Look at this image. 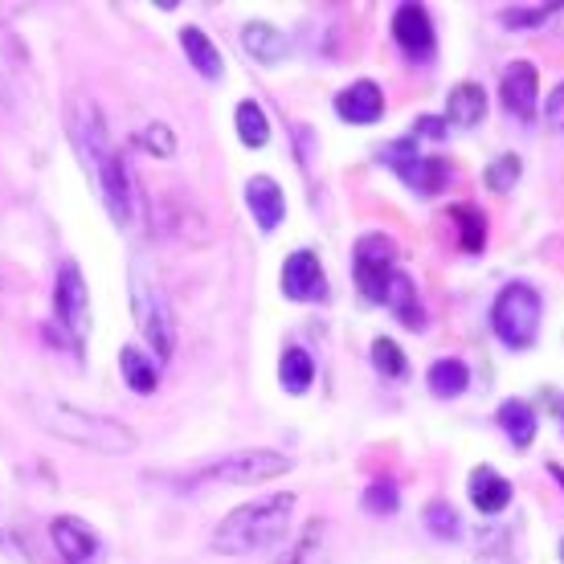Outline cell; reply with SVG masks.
Returning <instances> with one entry per match:
<instances>
[{
	"instance_id": "obj_9",
	"label": "cell",
	"mask_w": 564,
	"mask_h": 564,
	"mask_svg": "<svg viewBox=\"0 0 564 564\" xmlns=\"http://www.w3.org/2000/svg\"><path fill=\"white\" fill-rule=\"evenodd\" d=\"M50 536H54V549H57V556H62V564H102L107 561V544H102V536L86 520L57 516L54 528H50Z\"/></svg>"
},
{
	"instance_id": "obj_16",
	"label": "cell",
	"mask_w": 564,
	"mask_h": 564,
	"mask_svg": "<svg viewBox=\"0 0 564 564\" xmlns=\"http://www.w3.org/2000/svg\"><path fill=\"white\" fill-rule=\"evenodd\" d=\"M384 303L397 311V319H401L405 327H413V332H422L425 327V307H422V299H417V286L410 282V274H401V270H397L393 279H389Z\"/></svg>"
},
{
	"instance_id": "obj_1",
	"label": "cell",
	"mask_w": 564,
	"mask_h": 564,
	"mask_svg": "<svg viewBox=\"0 0 564 564\" xmlns=\"http://www.w3.org/2000/svg\"><path fill=\"white\" fill-rule=\"evenodd\" d=\"M291 516H295V495L286 491L258 499V503H246V508L229 511L226 520L217 523L213 552H221V556H250V552L274 549L286 536Z\"/></svg>"
},
{
	"instance_id": "obj_7",
	"label": "cell",
	"mask_w": 564,
	"mask_h": 564,
	"mask_svg": "<svg viewBox=\"0 0 564 564\" xmlns=\"http://www.w3.org/2000/svg\"><path fill=\"white\" fill-rule=\"evenodd\" d=\"M381 160L397 172V176H401V181L410 184V188H417L422 197H434V193H442V188L451 184V169H446V160H437V155H422L413 135L410 140L389 143V148L381 152Z\"/></svg>"
},
{
	"instance_id": "obj_13",
	"label": "cell",
	"mask_w": 564,
	"mask_h": 564,
	"mask_svg": "<svg viewBox=\"0 0 564 564\" xmlns=\"http://www.w3.org/2000/svg\"><path fill=\"white\" fill-rule=\"evenodd\" d=\"M336 115L344 123H356V128H365V123H377L384 115V95L377 83H352L348 90H339L336 95Z\"/></svg>"
},
{
	"instance_id": "obj_8",
	"label": "cell",
	"mask_w": 564,
	"mask_h": 564,
	"mask_svg": "<svg viewBox=\"0 0 564 564\" xmlns=\"http://www.w3.org/2000/svg\"><path fill=\"white\" fill-rule=\"evenodd\" d=\"M54 311H57V324L66 327V336H70L74 344H83L86 332H90V295H86L78 262H62V270H57Z\"/></svg>"
},
{
	"instance_id": "obj_23",
	"label": "cell",
	"mask_w": 564,
	"mask_h": 564,
	"mask_svg": "<svg viewBox=\"0 0 564 564\" xmlns=\"http://www.w3.org/2000/svg\"><path fill=\"white\" fill-rule=\"evenodd\" d=\"M451 217L454 226H458V246H463L466 254H482V246H487V217H482V209H475V205H454Z\"/></svg>"
},
{
	"instance_id": "obj_15",
	"label": "cell",
	"mask_w": 564,
	"mask_h": 564,
	"mask_svg": "<svg viewBox=\"0 0 564 564\" xmlns=\"http://www.w3.org/2000/svg\"><path fill=\"white\" fill-rule=\"evenodd\" d=\"M470 503H475V511H482V516L508 511L511 482L503 479L495 466H475V470H470Z\"/></svg>"
},
{
	"instance_id": "obj_22",
	"label": "cell",
	"mask_w": 564,
	"mask_h": 564,
	"mask_svg": "<svg viewBox=\"0 0 564 564\" xmlns=\"http://www.w3.org/2000/svg\"><path fill=\"white\" fill-rule=\"evenodd\" d=\"M425 381H430V393L451 401V397L466 393V384H470V368H466L463 360H434Z\"/></svg>"
},
{
	"instance_id": "obj_4",
	"label": "cell",
	"mask_w": 564,
	"mask_h": 564,
	"mask_svg": "<svg viewBox=\"0 0 564 564\" xmlns=\"http://www.w3.org/2000/svg\"><path fill=\"white\" fill-rule=\"evenodd\" d=\"M131 311H135V324H140L148 348H155L160 360H172V311L164 291L155 286V279L148 270H131Z\"/></svg>"
},
{
	"instance_id": "obj_36",
	"label": "cell",
	"mask_w": 564,
	"mask_h": 564,
	"mask_svg": "<svg viewBox=\"0 0 564 564\" xmlns=\"http://www.w3.org/2000/svg\"><path fill=\"white\" fill-rule=\"evenodd\" d=\"M561 422H564V413H561Z\"/></svg>"
},
{
	"instance_id": "obj_12",
	"label": "cell",
	"mask_w": 564,
	"mask_h": 564,
	"mask_svg": "<svg viewBox=\"0 0 564 564\" xmlns=\"http://www.w3.org/2000/svg\"><path fill=\"white\" fill-rule=\"evenodd\" d=\"M393 37L397 45L413 57V62H425L434 54V21L422 4H401L393 13Z\"/></svg>"
},
{
	"instance_id": "obj_14",
	"label": "cell",
	"mask_w": 564,
	"mask_h": 564,
	"mask_svg": "<svg viewBox=\"0 0 564 564\" xmlns=\"http://www.w3.org/2000/svg\"><path fill=\"white\" fill-rule=\"evenodd\" d=\"M246 205L250 213L258 217V226L267 229H279L282 217H286V197H282L279 181H270V176H250L246 181Z\"/></svg>"
},
{
	"instance_id": "obj_10",
	"label": "cell",
	"mask_w": 564,
	"mask_h": 564,
	"mask_svg": "<svg viewBox=\"0 0 564 564\" xmlns=\"http://www.w3.org/2000/svg\"><path fill=\"white\" fill-rule=\"evenodd\" d=\"M282 295L295 303H324L327 299V274L315 250H295L282 262Z\"/></svg>"
},
{
	"instance_id": "obj_5",
	"label": "cell",
	"mask_w": 564,
	"mask_h": 564,
	"mask_svg": "<svg viewBox=\"0 0 564 564\" xmlns=\"http://www.w3.org/2000/svg\"><path fill=\"white\" fill-rule=\"evenodd\" d=\"M291 454L279 451H238L226 454L217 463L200 466L197 482H217V487H234V482H262V479H279L291 470Z\"/></svg>"
},
{
	"instance_id": "obj_34",
	"label": "cell",
	"mask_w": 564,
	"mask_h": 564,
	"mask_svg": "<svg viewBox=\"0 0 564 564\" xmlns=\"http://www.w3.org/2000/svg\"><path fill=\"white\" fill-rule=\"evenodd\" d=\"M549 470H552V479H556V482H561V487H564V466H556V463H552Z\"/></svg>"
},
{
	"instance_id": "obj_31",
	"label": "cell",
	"mask_w": 564,
	"mask_h": 564,
	"mask_svg": "<svg viewBox=\"0 0 564 564\" xmlns=\"http://www.w3.org/2000/svg\"><path fill=\"white\" fill-rule=\"evenodd\" d=\"M135 140H140L152 155H164V160H169V155H176V135H172L169 123H148Z\"/></svg>"
},
{
	"instance_id": "obj_21",
	"label": "cell",
	"mask_w": 564,
	"mask_h": 564,
	"mask_svg": "<svg viewBox=\"0 0 564 564\" xmlns=\"http://www.w3.org/2000/svg\"><path fill=\"white\" fill-rule=\"evenodd\" d=\"M499 425L508 430L516 451L532 446V437H536V413H532L528 401H503V405H499Z\"/></svg>"
},
{
	"instance_id": "obj_6",
	"label": "cell",
	"mask_w": 564,
	"mask_h": 564,
	"mask_svg": "<svg viewBox=\"0 0 564 564\" xmlns=\"http://www.w3.org/2000/svg\"><path fill=\"white\" fill-rule=\"evenodd\" d=\"M352 274H356V291H360L368 303H384L389 279L397 274L393 238H389V234H365V238L356 241Z\"/></svg>"
},
{
	"instance_id": "obj_27",
	"label": "cell",
	"mask_w": 564,
	"mask_h": 564,
	"mask_svg": "<svg viewBox=\"0 0 564 564\" xmlns=\"http://www.w3.org/2000/svg\"><path fill=\"white\" fill-rule=\"evenodd\" d=\"M397 503H401V487H397L393 479L368 482V491L360 495V508L372 511V516H393Z\"/></svg>"
},
{
	"instance_id": "obj_24",
	"label": "cell",
	"mask_w": 564,
	"mask_h": 564,
	"mask_svg": "<svg viewBox=\"0 0 564 564\" xmlns=\"http://www.w3.org/2000/svg\"><path fill=\"white\" fill-rule=\"evenodd\" d=\"M241 45L258 57V62H282V33L279 29H270V21H250V25L241 29Z\"/></svg>"
},
{
	"instance_id": "obj_35",
	"label": "cell",
	"mask_w": 564,
	"mask_h": 564,
	"mask_svg": "<svg viewBox=\"0 0 564 564\" xmlns=\"http://www.w3.org/2000/svg\"><path fill=\"white\" fill-rule=\"evenodd\" d=\"M561 561H564V540H561Z\"/></svg>"
},
{
	"instance_id": "obj_30",
	"label": "cell",
	"mask_w": 564,
	"mask_h": 564,
	"mask_svg": "<svg viewBox=\"0 0 564 564\" xmlns=\"http://www.w3.org/2000/svg\"><path fill=\"white\" fill-rule=\"evenodd\" d=\"M482 181H487V188H495V193H508V188H516V184H520V155L503 152L499 160H491Z\"/></svg>"
},
{
	"instance_id": "obj_11",
	"label": "cell",
	"mask_w": 564,
	"mask_h": 564,
	"mask_svg": "<svg viewBox=\"0 0 564 564\" xmlns=\"http://www.w3.org/2000/svg\"><path fill=\"white\" fill-rule=\"evenodd\" d=\"M536 95H540V74L532 62H511L503 78H499V99L516 119H532L536 115Z\"/></svg>"
},
{
	"instance_id": "obj_29",
	"label": "cell",
	"mask_w": 564,
	"mask_h": 564,
	"mask_svg": "<svg viewBox=\"0 0 564 564\" xmlns=\"http://www.w3.org/2000/svg\"><path fill=\"white\" fill-rule=\"evenodd\" d=\"M425 528L434 532L437 540H458V532H463V520H458V511L451 508V503H430L425 508Z\"/></svg>"
},
{
	"instance_id": "obj_28",
	"label": "cell",
	"mask_w": 564,
	"mask_h": 564,
	"mask_svg": "<svg viewBox=\"0 0 564 564\" xmlns=\"http://www.w3.org/2000/svg\"><path fill=\"white\" fill-rule=\"evenodd\" d=\"M372 365H377V372H381V377H393V381H401V377L410 372V360H405V352H401L389 336H381L377 344H372Z\"/></svg>"
},
{
	"instance_id": "obj_20",
	"label": "cell",
	"mask_w": 564,
	"mask_h": 564,
	"mask_svg": "<svg viewBox=\"0 0 564 564\" xmlns=\"http://www.w3.org/2000/svg\"><path fill=\"white\" fill-rule=\"evenodd\" d=\"M119 368H123V381H128L131 393H155V384H160V368L148 360L143 348L128 344V348L119 352Z\"/></svg>"
},
{
	"instance_id": "obj_33",
	"label": "cell",
	"mask_w": 564,
	"mask_h": 564,
	"mask_svg": "<svg viewBox=\"0 0 564 564\" xmlns=\"http://www.w3.org/2000/svg\"><path fill=\"white\" fill-rule=\"evenodd\" d=\"M417 135H434V140H442V135H446V123H442V119H434V115H422Z\"/></svg>"
},
{
	"instance_id": "obj_17",
	"label": "cell",
	"mask_w": 564,
	"mask_h": 564,
	"mask_svg": "<svg viewBox=\"0 0 564 564\" xmlns=\"http://www.w3.org/2000/svg\"><path fill=\"white\" fill-rule=\"evenodd\" d=\"M446 119L458 123V128H479L487 119V90L479 83H463L451 90V102H446Z\"/></svg>"
},
{
	"instance_id": "obj_32",
	"label": "cell",
	"mask_w": 564,
	"mask_h": 564,
	"mask_svg": "<svg viewBox=\"0 0 564 564\" xmlns=\"http://www.w3.org/2000/svg\"><path fill=\"white\" fill-rule=\"evenodd\" d=\"M549 123L552 128H564V83L552 90V99H549Z\"/></svg>"
},
{
	"instance_id": "obj_18",
	"label": "cell",
	"mask_w": 564,
	"mask_h": 564,
	"mask_svg": "<svg viewBox=\"0 0 564 564\" xmlns=\"http://www.w3.org/2000/svg\"><path fill=\"white\" fill-rule=\"evenodd\" d=\"M181 45H184V54H188V62H193V70L205 74L209 83H217V78L226 74V62H221V54H217V45H213L197 25L184 29Z\"/></svg>"
},
{
	"instance_id": "obj_19",
	"label": "cell",
	"mask_w": 564,
	"mask_h": 564,
	"mask_svg": "<svg viewBox=\"0 0 564 564\" xmlns=\"http://www.w3.org/2000/svg\"><path fill=\"white\" fill-rule=\"evenodd\" d=\"M279 381L282 389L291 397H303L311 389V381H315V360H311L307 348H299V344H291L286 352H282L279 360Z\"/></svg>"
},
{
	"instance_id": "obj_2",
	"label": "cell",
	"mask_w": 564,
	"mask_h": 564,
	"mask_svg": "<svg viewBox=\"0 0 564 564\" xmlns=\"http://www.w3.org/2000/svg\"><path fill=\"white\" fill-rule=\"evenodd\" d=\"M33 410H37V422H42L45 430H54V434L66 437V442L90 446V451L131 454L135 446H140V437L131 434L123 422H115V417L74 410V405H62V401H33Z\"/></svg>"
},
{
	"instance_id": "obj_26",
	"label": "cell",
	"mask_w": 564,
	"mask_h": 564,
	"mask_svg": "<svg viewBox=\"0 0 564 564\" xmlns=\"http://www.w3.org/2000/svg\"><path fill=\"white\" fill-rule=\"evenodd\" d=\"M552 13H561V4H508V9H499V21L503 29H536L544 25Z\"/></svg>"
},
{
	"instance_id": "obj_3",
	"label": "cell",
	"mask_w": 564,
	"mask_h": 564,
	"mask_svg": "<svg viewBox=\"0 0 564 564\" xmlns=\"http://www.w3.org/2000/svg\"><path fill=\"white\" fill-rule=\"evenodd\" d=\"M540 311H544V303H540V291L532 282H508L491 307L495 336L516 352L532 348L540 336Z\"/></svg>"
},
{
	"instance_id": "obj_25",
	"label": "cell",
	"mask_w": 564,
	"mask_h": 564,
	"mask_svg": "<svg viewBox=\"0 0 564 564\" xmlns=\"http://www.w3.org/2000/svg\"><path fill=\"white\" fill-rule=\"evenodd\" d=\"M234 123H238V135L246 148H267L270 143V119L262 115L258 102H238L234 111Z\"/></svg>"
}]
</instances>
